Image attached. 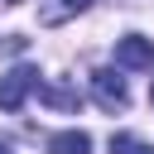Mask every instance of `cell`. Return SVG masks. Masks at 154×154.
I'll return each mask as SVG.
<instances>
[{"mask_svg":"<svg viewBox=\"0 0 154 154\" xmlns=\"http://www.w3.org/2000/svg\"><path fill=\"white\" fill-rule=\"evenodd\" d=\"M38 87H43V82H38V67H14V72H5V77H0V111H19L24 96L38 91Z\"/></svg>","mask_w":154,"mask_h":154,"instance_id":"1","label":"cell"},{"mask_svg":"<svg viewBox=\"0 0 154 154\" xmlns=\"http://www.w3.org/2000/svg\"><path fill=\"white\" fill-rule=\"evenodd\" d=\"M91 96H96L101 111H125V106H130L125 77H116L111 67H96V72H91Z\"/></svg>","mask_w":154,"mask_h":154,"instance_id":"2","label":"cell"},{"mask_svg":"<svg viewBox=\"0 0 154 154\" xmlns=\"http://www.w3.org/2000/svg\"><path fill=\"white\" fill-rule=\"evenodd\" d=\"M116 63L120 67H154V38H144V34L116 38Z\"/></svg>","mask_w":154,"mask_h":154,"instance_id":"3","label":"cell"},{"mask_svg":"<svg viewBox=\"0 0 154 154\" xmlns=\"http://www.w3.org/2000/svg\"><path fill=\"white\" fill-rule=\"evenodd\" d=\"M48 154H91V135L87 130H58V135H48Z\"/></svg>","mask_w":154,"mask_h":154,"instance_id":"4","label":"cell"},{"mask_svg":"<svg viewBox=\"0 0 154 154\" xmlns=\"http://www.w3.org/2000/svg\"><path fill=\"white\" fill-rule=\"evenodd\" d=\"M96 0H58V5H48L38 19L43 24H63V19H72V14H82V10H91Z\"/></svg>","mask_w":154,"mask_h":154,"instance_id":"5","label":"cell"},{"mask_svg":"<svg viewBox=\"0 0 154 154\" xmlns=\"http://www.w3.org/2000/svg\"><path fill=\"white\" fill-rule=\"evenodd\" d=\"M38 96L48 106H58V111H72L77 106V91H67V87H38Z\"/></svg>","mask_w":154,"mask_h":154,"instance_id":"6","label":"cell"},{"mask_svg":"<svg viewBox=\"0 0 154 154\" xmlns=\"http://www.w3.org/2000/svg\"><path fill=\"white\" fill-rule=\"evenodd\" d=\"M111 154H149V144L135 135H111Z\"/></svg>","mask_w":154,"mask_h":154,"instance_id":"7","label":"cell"},{"mask_svg":"<svg viewBox=\"0 0 154 154\" xmlns=\"http://www.w3.org/2000/svg\"><path fill=\"white\" fill-rule=\"evenodd\" d=\"M149 101H154V87H149Z\"/></svg>","mask_w":154,"mask_h":154,"instance_id":"8","label":"cell"}]
</instances>
